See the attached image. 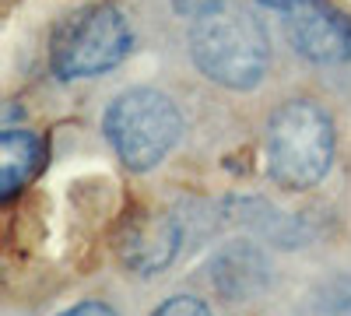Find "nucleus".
Instances as JSON below:
<instances>
[{
  "instance_id": "obj_3",
  "label": "nucleus",
  "mask_w": 351,
  "mask_h": 316,
  "mask_svg": "<svg viewBox=\"0 0 351 316\" xmlns=\"http://www.w3.org/2000/svg\"><path fill=\"white\" fill-rule=\"evenodd\" d=\"M106 137L120 162L134 172L155 169L180 141L183 117L176 102L155 88H130L106 109Z\"/></svg>"
},
{
  "instance_id": "obj_12",
  "label": "nucleus",
  "mask_w": 351,
  "mask_h": 316,
  "mask_svg": "<svg viewBox=\"0 0 351 316\" xmlns=\"http://www.w3.org/2000/svg\"><path fill=\"white\" fill-rule=\"evenodd\" d=\"M260 4H267V8H274V11H285L291 0H260Z\"/></svg>"
},
{
  "instance_id": "obj_6",
  "label": "nucleus",
  "mask_w": 351,
  "mask_h": 316,
  "mask_svg": "<svg viewBox=\"0 0 351 316\" xmlns=\"http://www.w3.org/2000/svg\"><path fill=\"white\" fill-rule=\"evenodd\" d=\"M183 232L172 215H141L120 239V256L134 274H158L180 253Z\"/></svg>"
},
{
  "instance_id": "obj_5",
  "label": "nucleus",
  "mask_w": 351,
  "mask_h": 316,
  "mask_svg": "<svg viewBox=\"0 0 351 316\" xmlns=\"http://www.w3.org/2000/svg\"><path fill=\"white\" fill-rule=\"evenodd\" d=\"M288 42L313 64H344L351 60V25L327 8L324 0H291L281 11Z\"/></svg>"
},
{
  "instance_id": "obj_11",
  "label": "nucleus",
  "mask_w": 351,
  "mask_h": 316,
  "mask_svg": "<svg viewBox=\"0 0 351 316\" xmlns=\"http://www.w3.org/2000/svg\"><path fill=\"white\" fill-rule=\"evenodd\" d=\"M60 316H120V313H112V309L102 306V302H81V306H74V309H67V313H60Z\"/></svg>"
},
{
  "instance_id": "obj_1",
  "label": "nucleus",
  "mask_w": 351,
  "mask_h": 316,
  "mask_svg": "<svg viewBox=\"0 0 351 316\" xmlns=\"http://www.w3.org/2000/svg\"><path fill=\"white\" fill-rule=\"evenodd\" d=\"M190 56L200 74L221 88L250 92L267 74V32L243 8H218L190 28Z\"/></svg>"
},
{
  "instance_id": "obj_9",
  "label": "nucleus",
  "mask_w": 351,
  "mask_h": 316,
  "mask_svg": "<svg viewBox=\"0 0 351 316\" xmlns=\"http://www.w3.org/2000/svg\"><path fill=\"white\" fill-rule=\"evenodd\" d=\"M152 316H211V309L204 306L200 299H193V295H176L165 306H158Z\"/></svg>"
},
{
  "instance_id": "obj_8",
  "label": "nucleus",
  "mask_w": 351,
  "mask_h": 316,
  "mask_svg": "<svg viewBox=\"0 0 351 316\" xmlns=\"http://www.w3.org/2000/svg\"><path fill=\"white\" fill-rule=\"evenodd\" d=\"M39 137L32 130H4L0 134V193L11 197L18 193V186L32 176L36 165H39Z\"/></svg>"
},
{
  "instance_id": "obj_4",
  "label": "nucleus",
  "mask_w": 351,
  "mask_h": 316,
  "mask_svg": "<svg viewBox=\"0 0 351 316\" xmlns=\"http://www.w3.org/2000/svg\"><path fill=\"white\" fill-rule=\"evenodd\" d=\"M130 25L123 11H116L112 4L88 8L74 14L53 39V71L64 81L77 77H99L112 71L116 64H123V56L130 53Z\"/></svg>"
},
{
  "instance_id": "obj_2",
  "label": "nucleus",
  "mask_w": 351,
  "mask_h": 316,
  "mask_svg": "<svg viewBox=\"0 0 351 316\" xmlns=\"http://www.w3.org/2000/svg\"><path fill=\"white\" fill-rule=\"evenodd\" d=\"M334 158V127L316 102L295 99L267 123V172L285 190H309L327 176Z\"/></svg>"
},
{
  "instance_id": "obj_10",
  "label": "nucleus",
  "mask_w": 351,
  "mask_h": 316,
  "mask_svg": "<svg viewBox=\"0 0 351 316\" xmlns=\"http://www.w3.org/2000/svg\"><path fill=\"white\" fill-rule=\"evenodd\" d=\"M172 8H176V14H183L190 21H200V18H208L211 11H218L221 0H172Z\"/></svg>"
},
{
  "instance_id": "obj_7",
  "label": "nucleus",
  "mask_w": 351,
  "mask_h": 316,
  "mask_svg": "<svg viewBox=\"0 0 351 316\" xmlns=\"http://www.w3.org/2000/svg\"><path fill=\"white\" fill-rule=\"evenodd\" d=\"M215 284L225 292V295H236V299H246L253 292H260L263 278H267V264H263L260 250H253L250 243H236L215 256Z\"/></svg>"
}]
</instances>
